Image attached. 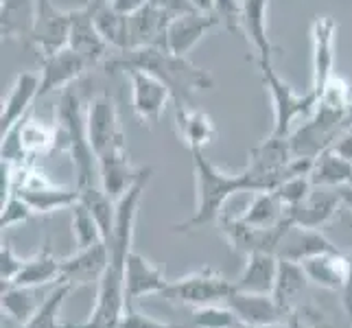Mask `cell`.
<instances>
[{"label":"cell","instance_id":"54","mask_svg":"<svg viewBox=\"0 0 352 328\" xmlns=\"http://www.w3.org/2000/svg\"><path fill=\"white\" fill-rule=\"evenodd\" d=\"M243 328H287V324H270V326H243Z\"/></svg>","mask_w":352,"mask_h":328},{"label":"cell","instance_id":"3","mask_svg":"<svg viewBox=\"0 0 352 328\" xmlns=\"http://www.w3.org/2000/svg\"><path fill=\"white\" fill-rule=\"evenodd\" d=\"M190 155H192V168H195L197 206L192 217L173 226V232H192V230H199L219 221V217L223 215V206L230 197L243 190L256 193L248 171L232 173V175L223 173L221 168H217L204 155V149H192Z\"/></svg>","mask_w":352,"mask_h":328},{"label":"cell","instance_id":"24","mask_svg":"<svg viewBox=\"0 0 352 328\" xmlns=\"http://www.w3.org/2000/svg\"><path fill=\"white\" fill-rule=\"evenodd\" d=\"M171 20V16H166L153 3L127 16V51L140 46H164V35Z\"/></svg>","mask_w":352,"mask_h":328},{"label":"cell","instance_id":"2","mask_svg":"<svg viewBox=\"0 0 352 328\" xmlns=\"http://www.w3.org/2000/svg\"><path fill=\"white\" fill-rule=\"evenodd\" d=\"M105 70H129L140 68L151 72L153 77L166 83V88L173 94L175 105H190L192 94L214 88V79L192 64L188 57L175 55L164 46H140L120 51L116 57L107 59L103 64Z\"/></svg>","mask_w":352,"mask_h":328},{"label":"cell","instance_id":"17","mask_svg":"<svg viewBox=\"0 0 352 328\" xmlns=\"http://www.w3.org/2000/svg\"><path fill=\"white\" fill-rule=\"evenodd\" d=\"M344 206V199L339 195V188H320L313 186L311 195L300 201L298 206H291L285 210V215L291 219V223L300 228L322 230L331 219L337 215V210Z\"/></svg>","mask_w":352,"mask_h":328},{"label":"cell","instance_id":"52","mask_svg":"<svg viewBox=\"0 0 352 328\" xmlns=\"http://www.w3.org/2000/svg\"><path fill=\"white\" fill-rule=\"evenodd\" d=\"M339 195H342L344 204L352 210V186H342V188H339Z\"/></svg>","mask_w":352,"mask_h":328},{"label":"cell","instance_id":"51","mask_svg":"<svg viewBox=\"0 0 352 328\" xmlns=\"http://www.w3.org/2000/svg\"><path fill=\"white\" fill-rule=\"evenodd\" d=\"M197 11H206V14H214V0H192Z\"/></svg>","mask_w":352,"mask_h":328},{"label":"cell","instance_id":"53","mask_svg":"<svg viewBox=\"0 0 352 328\" xmlns=\"http://www.w3.org/2000/svg\"><path fill=\"white\" fill-rule=\"evenodd\" d=\"M346 129H352V103H350V107H348V112H346Z\"/></svg>","mask_w":352,"mask_h":328},{"label":"cell","instance_id":"14","mask_svg":"<svg viewBox=\"0 0 352 328\" xmlns=\"http://www.w3.org/2000/svg\"><path fill=\"white\" fill-rule=\"evenodd\" d=\"M68 46L75 53L86 59L88 68H94L107 62V42L101 38L99 29L94 24V3L88 0L79 9H72V27Z\"/></svg>","mask_w":352,"mask_h":328},{"label":"cell","instance_id":"48","mask_svg":"<svg viewBox=\"0 0 352 328\" xmlns=\"http://www.w3.org/2000/svg\"><path fill=\"white\" fill-rule=\"evenodd\" d=\"M151 0H110V7L118 14H125V16H131L136 14L138 9H142L144 5H149Z\"/></svg>","mask_w":352,"mask_h":328},{"label":"cell","instance_id":"29","mask_svg":"<svg viewBox=\"0 0 352 328\" xmlns=\"http://www.w3.org/2000/svg\"><path fill=\"white\" fill-rule=\"evenodd\" d=\"M267 9H270V0H243L241 9V29L256 48L258 59H272V55L278 53L267 33Z\"/></svg>","mask_w":352,"mask_h":328},{"label":"cell","instance_id":"25","mask_svg":"<svg viewBox=\"0 0 352 328\" xmlns=\"http://www.w3.org/2000/svg\"><path fill=\"white\" fill-rule=\"evenodd\" d=\"M329 252H339V248L326 237L324 230L294 226L283 239L280 248H278V259L302 263L307 259L320 256V254H329Z\"/></svg>","mask_w":352,"mask_h":328},{"label":"cell","instance_id":"44","mask_svg":"<svg viewBox=\"0 0 352 328\" xmlns=\"http://www.w3.org/2000/svg\"><path fill=\"white\" fill-rule=\"evenodd\" d=\"M241 9L243 0H214V14L228 31H241Z\"/></svg>","mask_w":352,"mask_h":328},{"label":"cell","instance_id":"55","mask_svg":"<svg viewBox=\"0 0 352 328\" xmlns=\"http://www.w3.org/2000/svg\"><path fill=\"white\" fill-rule=\"evenodd\" d=\"M287 328H300V326H291V324H287ZM322 328H329V326H322Z\"/></svg>","mask_w":352,"mask_h":328},{"label":"cell","instance_id":"50","mask_svg":"<svg viewBox=\"0 0 352 328\" xmlns=\"http://www.w3.org/2000/svg\"><path fill=\"white\" fill-rule=\"evenodd\" d=\"M344 307L352 318V256H350V278H348V285L344 289Z\"/></svg>","mask_w":352,"mask_h":328},{"label":"cell","instance_id":"5","mask_svg":"<svg viewBox=\"0 0 352 328\" xmlns=\"http://www.w3.org/2000/svg\"><path fill=\"white\" fill-rule=\"evenodd\" d=\"M256 64L261 68L263 86L270 92V99L274 105V136H289L291 127L298 118H309L313 114L315 105H318V92L313 88L307 92H296L289 83L274 70L272 59H258Z\"/></svg>","mask_w":352,"mask_h":328},{"label":"cell","instance_id":"18","mask_svg":"<svg viewBox=\"0 0 352 328\" xmlns=\"http://www.w3.org/2000/svg\"><path fill=\"white\" fill-rule=\"evenodd\" d=\"M217 24H221L217 14H206V11H190L182 14L168 22V29L164 35V48H168L175 55H188L195 48L201 38Z\"/></svg>","mask_w":352,"mask_h":328},{"label":"cell","instance_id":"36","mask_svg":"<svg viewBox=\"0 0 352 328\" xmlns=\"http://www.w3.org/2000/svg\"><path fill=\"white\" fill-rule=\"evenodd\" d=\"M285 210V204L276 195V190H261L254 195L248 212L241 215V219L256 228H272L283 221Z\"/></svg>","mask_w":352,"mask_h":328},{"label":"cell","instance_id":"34","mask_svg":"<svg viewBox=\"0 0 352 328\" xmlns=\"http://www.w3.org/2000/svg\"><path fill=\"white\" fill-rule=\"evenodd\" d=\"M79 199L88 206V210L92 212L96 226H99L103 241L107 243L114 234L116 228V201L107 195L101 184H90L86 188H79Z\"/></svg>","mask_w":352,"mask_h":328},{"label":"cell","instance_id":"9","mask_svg":"<svg viewBox=\"0 0 352 328\" xmlns=\"http://www.w3.org/2000/svg\"><path fill=\"white\" fill-rule=\"evenodd\" d=\"M294 160L289 136H274L270 133L258 147H254L248 155L245 171L254 182L256 193L276 190L287 179L289 162Z\"/></svg>","mask_w":352,"mask_h":328},{"label":"cell","instance_id":"42","mask_svg":"<svg viewBox=\"0 0 352 328\" xmlns=\"http://www.w3.org/2000/svg\"><path fill=\"white\" fill-rule=\"evenodd\" d=\"M313 190L311 177L309 175H300V177H289L285 179L280 186L276 188V195L280 197V201L285 204V208H291V206H298L300 201H305Z\"/></svg>","mask_w":352,"mask_h":328},{"label":"cell","instance_id":"32","mask_svg":"<svg viewBox=\"0 0 352 328\" xmlns=\"http://www.w3.org/2000/svg\"><path fill=\"white\" fill-rule=\"evenodd\" d=\"M311 184L320 188H342L352 186V162L339 155L333 147L320 153L313 162Z\"/></svg>","mask_w":352,"mask_h":328},{"label":"cell","instance_id":"20","mask_svg":"<svg viewBox=\"0 0 352 328\" xmlns=\"http://www.w3.org/2000/svg\"><path fill=\"white\" fill-rule=\"evenodd\" d=\"M168 287L162 270L138 252H131L125 270V309H133V302L144 296H160Z\"/></svg>","mask_w":352,"mask_h":328},{"label":"cell","instance_id":"6","mask_svg":"<svg viewBox=\"0 0 352 328\" xmlns=\"http://www.w3.org/2000/svg\"><path fill=\"white\" fill-rule=\"evenodd\" d=\"M11 195H18L29 204L33 215H48L62 208H72L79 201V188L55 186L42 171L33 164H14V184Z\"/></svg>","mask_w":352,"mask_h":328},{"label":"cell","instance_id":"30","mask_svg":"<svg viewBox=\"0 0 352 328\" xmlns=\"http://www.w3.org/2000/svg\"><path fill=\"white\" fill-rule=\"evenodd\" d=\"M309 283H311L309 276H307L305 267H302L300 263L280 259V263H278L276 287L272 291L276 305L289 315L298 307V298L305 294V289H307Z\"/></svg>","mask_w":352,"mask_h":328},{"label":"cell","instance_id":"33","mask_svg":"<svg viewBox=\"0 0 352 328\" xmlns=\"http://www.w3.org/2000/svg\"><path fill=\"white\" fill-rule=\"evenodd\" d=\"M3 38H16L29 44L35 22V0H3Z\"/></svg>","mask_w":352,"mask_h":328},{"label":"cell","instance_id":"26","mask_svg":"<svg viewBox=\"0 0 352 328\" xmlns=\"http://www.w3.org/2000/svg\"><path fill=\"white\" fill-rule=\"evenodd\" d=\"M175 129L188 151L204 149L217 138V125L204 109L195 105H175Z\"/></svg>","mask_w":352,"mask_h":328},{"label":"cell","instance_id":"28","mask_svg":"<svg viewBox=\"0 0 352 328\" xmlns=\"http://www.w3.org/2000/svg\"><path fill=\"white\" fill-rule=\"evenodd\" d=\"M278 263L280 259L276 254L256 252L248 256V265L243 274L234 281V291L245 294H272L278 278Z\"/></svg>","mask_w":352,"mask_h":328},{"label":"cell","instance_id":"8","mask_svg":"<svg viewBox=\"0 0 352 328\" xmlns=\"http://www.w3.org/2000/svg\"><path fill=\"white\" fill-rule=\"evenodd\" d=\"M86 127H88V140L92 144L96 160L103 155L127 149L125 131L120 127L118 107L110 92L96 94L90 101L86 109Z\"/></svg>","mask_w":352,"mask_h":328},{"label":"cell","instance_id":"35","mask_svg":"<svg viewBox=\"0 0 352 328\" xmlns=\"http://www.w3.org/2000/svg\"><path fill=\"white\" fill-rule=\"evenodd\" d=\"M94 3V24L99 29L101 38L107 42V46L116 48V51H127V16L118 14L110 7V3Z\"/></svg>","mask_w":352,"mask_h":328},{"label":"cell","instance_id":"19","mask_svg":"<svg viewBox=\"0 0 352 328\" xmlns=\"http://www.w3.org/2000/svg\"><path fill=\"white\" fill-rule=\"evenodd\" d=\"M110 252H107L105 241L94 243L90 248L77 250L72 256L62 259V281L72 287H86L101 283V278L107 270Z\"/></svg>","mask_w":352,"mask_h":328},{"label":"cell","instance_id":"38","mask_svg":"<svg viewBox=\"0 0 352 328\" xmlns=\"http://www.w3.org/2000/svg\"><path fill=\"white\" fill-rule=\"evenodd\" d=\"M72 289L75 287L68 283H57V287L46 296V300L42 302V307L35 311L33 318L27 324H20V328H75L72 324L59 322V311H62L64 300Z\"/></svg>","mask_w":352,"mask_h":328},{"label":"cell","instance_id":"57","mask_svg":"<svg viewBox=\"0 0 352 328\" xmlns=\"http://www.w3.org/2000/svg\"><path fill=\"white\" fill-rule=\"evenodd\" d=\"M350 328H352V320H350Z\"/></svg>","mask_w":352,"mask_h":328},{"label":"cell","instance_id":"4","mask_svg":"<svg viewBox=\"0 0 352 328\" xmlns=\"http://www.w3.org/2000/svg\"><path fill=\"white\" fill-rule=\"evenodd\" d=\"M55 127H57V149L68 151L77 171V188H86L94 182L96 155L88 140L86 112L81 107L79 94L66 88L59 92V103L55 107Z\"/></svg>","mask_w":352,"mask_h":328},{"label":"cell","instance_id":"56","mask_svg":"<svg viewBox=\"0 0 352 328\" xmlns=\"http://www.w3.org/2000/svg\"><path fill=\"white\" fill-rule=\"evenodd\" d=\"M96 3H101V5H105V3H110V0H96Z\"/></svg>","mask_w":352,"mask_h":328},{"label":"cell","instance_id":"27","mask_svg":"<svg viewBox=\"0 0 352 328\" xmlns=\"http://www.w3.org/2000/svg\"><path fill=\"white\" fill-rule=\"evenodd\" d=\"M305 267L309 281L318 287L331 291H344L350 278V256L344 252H329L320 254L300 263Z\"/></svg>","mask_w":352,"mask_h":328},{"label":"cell","instance_id":"22","mask_svg":"<svg viewBox=\"0 0 352 328\" xmlns=\"http://www.w3.org/2000/svg\"><path fill=\"white\" fill-rule=\"evenodd\" d=\"M40 99V72L24 70L11 83L7 99L3 101V112H0V136L18 125L24 116H29L31 103Z\"/></svg>","mask_w":352,"mask_h":328},{"label":"cell","instance_id":"37","mask_svg":"<svg viewBox=\"0 0 352 328\" xmlns=\"http://www.w3.org/2000/svg\"><path fill=\"white\" fill-rule=\"evenodd\" d=\"M40 287H3V309L9 313V318L16 324H27L35 311L42 307L38 300Z\"/></svg>","mask_w":352,"mask_h":328},{"label":"cell","instance_id":"1","mask_svg":"<svg viewBox=\"0 0 352 328\" xmlns=\"http://www.w3.org/2000/svg\"><path fill=\"white\" fill-rule=\"evenodd\" d=\"M151 173L153 171L149 166L144 168L142 177L116 201V228L112 239L105 243L107 252H110V261H107V270L99 283L96 305L88 322L75 328H118V322L125 313V270L131 254L133 223H136L138 206Z\"/></svg>","mask_w":352,"mask_h":328},{"label":"cell","instance_id":"10","mask_svg":"<svg viewBox=\"0 0 352 328\" xmlns=\"http://www.w3.org/2000/svg\"><path fill=\"white\" fill-rule=\"evenodd\" d=\"M232 294H234V283L226 281L221 274L212 272L210 267H204V270L195 274H188L175 283H168L160 298L168 302H177V305L201 309V307L217 305L219 300H228Z\"/></svg>","mask_w":352,"mask_h":328},{"label":"cell","instance_id":"45","mask_svg":"<svg viewBox=\"0 0 352 328\" xmlns=\"http://www.w3.org/2000/svg\"><path fill=\"white\" fill-rule=\"evenodd\" d=\"M24 261L16 256L14 248L9 243H3V250H0V278H3V287L14 283V278L22 272Z\"/></svg>","mask_w":352,"mask_h":328},{"label":"cell","instance_id":"11","mask_svg":"<svg viewBox=\"0 0 352 328\" xmlns=\"http://www.w3.org/2000/svg\"><path fill=\"white\" fill-rule=\"evenodd\" d=\"M219 230L221 234L226 237L228 245L232 248L234 252L241 254H256V252H267V254H276L278 256V248H280L283 239L287 237V232L294 223L291 219L285 215V219L280 223H276L272 228H256V226H250L245 223L243 219H232L228 217L226 212L219 217Z\"/></svg>","mask_w":352,"mask_h":328},{"label":"cell","instance_id":"16","mask_svg":"<svg viewBox=\"0 0 352 328\" xmlns=\"http://www.w3.org/2000/svg\"><path fill=\"white\" fill-rule=\"evenodd\" d=\"M337 22L331 16H318L311 24V44H313V83L315 92H322L329 79L335 75V40Z\"/></svg>","mask_w":352,"mask_h":328},{"label":"cell","instance_id":"40","mask_svg":"<svg viewBox=\"0 0 352 328\" xmlns=\"http://www.w3.org/2000/svg\"><path fill=\"white\" fill-rule=\"evenodd\" d=\"M322 230L339 248V252L352 256V210L346 204L337 210V215L331 219V223H326Z\"/></svg>","mask_w":352,"mask_h":328},{"label":"cell","instance_id":"39","mask_svg":"<svg viewBox=\"0 0 352 328\" xmlns=\"http://www.w3.org/2000/svg\"><path fill=\"white\" fill-rule=\"evenodd\" d=\"M72 237H75L77 250L90 248L94 243L103 241V234H101L99 226H96L92 212L88 210V206L81 199L72 206Z\"/></svg>","mask_w":352,"mask_h":328},{"label":"cell","instance_id":"43","mask_svg":"<svg viewBox=\"0 0 352 328\" xmlns=\"http://www.w3.org/2000/svg\"><path fill=\"white\" fill-rule=\"evenodd\" d=\"M33 217V210L29 208V204L18 195H9L3 201V215H0V228L7 230L11 226H18L29 221Z\"/></svg>","mask_w":352,"mask_h":328},{"label":"cell","instance_id":"13","mask_svg":"<svg viewBox=\"0 0 352 328\" xmlns=\"http://www.w3.org/2000/svg\"><path fill=\"white\" fill-rule=\"evenodd\" d=\"M131 81V109L142 125L151 127L153 123L162 118L168 101H173L171 90L166 83L153 77L151 72L140 68L125 70Z\"/></svg>","mask_w":352,"mask_h":328},{"label":"cell","instance_id":"23","mask_svg":"<svg viewBox=\"0 0 352 328\" xmlns=\"http://www.w3.org/2000/svg\"><path fill=\"white\" fill-rule=\"evenodd\" d=\"M96 168H99V184L103 190L110 195L114 201H118L125 193L136 184L142 177L144 168L147 166H133L129 160V151H116L110 155H103L96 160Z\"/></svg>","mask_w":352,"mask_h":328},{"label":"cell","instance_id":"47","mask_svg":"<svg viewBox=\"0 0 352 328\" xmlns=\"http://www.w3.org/2000/svg\"><path fill=\"white\" fill-rule=\"evenodd\" d=\"M151 3L171 18H177L182 14H190V11H197L195 5H192V0H151Z\"/></svg>","mask_w":352,"mask_h":328},{"label":"cell","instance_id":"7","mask_svg":"<svg viewBox=\"0 0 352 328\" xmlns=\"http://www.w3.org/2000/svg\"><path fill=\"white\" fill-rule=\"evenodd\" d=\"M346 112L326 103L315 105L313 114L305 118L296 131L289 133V144L294 157H311L315 160L320 153L331 149L335 140L346 131Z\"/></svg>","mask_w":352,"mask_h":328},{"label":"cell","instance_id":"15","mask_svg":"<svg viewBox=\"0 0 352 328\" xmlns=\"http://www.w3.org/2000/svg\"><path fill=\"white\" fill-rule=\"evenodd\" d=\"M90 70L86 59L72 51L70 46L53 55L40 57V99L51 92L66 90L72 81H77L83 72Z\"/></svg>","mask_w":352,"mask_h":328},{"label":"cell","instance_id":"21","mask_svg":"<svg viewBox=\"0 0 352 328\" xmlns=\"http://www.w3.org/2000/svg\"><path fill=\"white\" fill-rule=\"evenodd\" d=\"M226 302L245 326L287 324V318H289V315L276 305L272 294H245V291H234Z\"/></svg>","mask_w":352,"mask_h":328},{"label":"cell","instance_id":"31","mask_svg":"<svg viewBox=\"0 0 352 328\" xmlns=\"http://www.w3.org/2000/svg\"><path fill=\"white\" fill-rule=\"evenodd\" d=\"M55 281H62V261L55 259L51 241H46L33 259L24 261L22 272L7 287H42Z\"/></svg>","mask_w":352,"mask_h":328},{"label":"cell","instance_id":"41","mask_svg":"<svg viewBox=\"0 0 352 328\" xmlns=\"http://www.w3.org/2000/svg\"><path fill=\"white\" fill-rule=\"evenodd\" d=\"M243 324L232 309H219V307H201L192 313V328H243Z\"/></svg>","mask_w":352,"mask_h":328},{"label":"cell","instance_id":"49","mask_svg":"<svg viewBox=\"0 0 352 328\" xmlns=\"http://www.w3.org/2000/svg\"><path fill=\"white\" fill-rule=\"evenodd\" d=\"M333 149L342 157H346L348 162H352V129H346L342 136L335 140Z\"/></svg>","mask_w":352,"mask_h":328},{"label":"cell","instance_id":"12","mask_svg":"<svg viewBox=\"0 0 352 328\" xmlns=\"http://www.w3.org/2000/svg\"><path fill=\"white\" fill-rule=\"evenodd\" d=\"M72 27V9H59L53 0H35V22L29 46L38 51L40 57L53 55L68 46Z\"/></svg>","mask_w":352,"mask_h":328},{"label":"cell","instance_id":"46","mask_svg":"<svg viewBox=\"0 0 352 328\" xmlns=\"http://www.w3.org/2000/svg\"><path fill=\"white\" fill-rule=\"evenodd\" d=\"M118 328H177V326H171V324H162L149 315H142L133 309H125L123 318L118 322Z\"/></svg>","mask_w":352,"mask_h":328}]
</instances>
